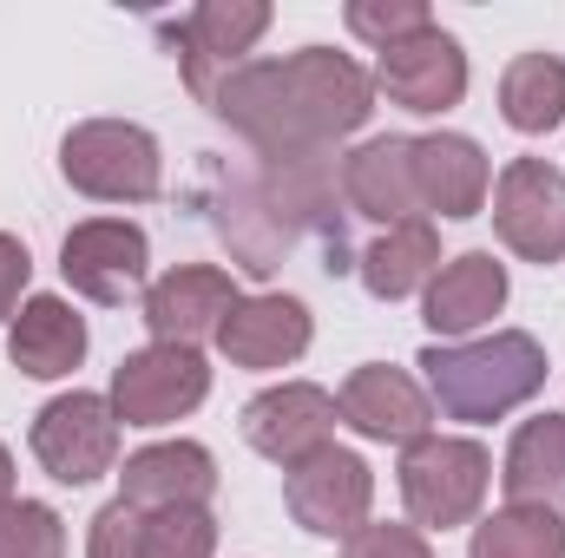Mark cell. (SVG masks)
Listing matches in <instances>:
<instances>
[{
  "mask_svg": "<svg viewBox=\"0 0 565 558\" xmlns=\"http://www.w3.org/2000/svg\"><path fill=\"white\" fill-rule=\"evenodd\" d=\"M60 277L73 282V296H86L99 309H119L151 277V244H145V230L132 217H86L60 244Z\"/></svg>",
  "mask_w": 565,
  "mask_h": 558,
  "instance_id": "30bf717a",
  "label": "cell"
},
{
  "mask_svg": "<svg viewBox=\"0 0 565 558\" xmlns=\"http://www.w3.org/2000/svg\"><path fill=\"white\" fill-rule=\"evenodd\" d=\"M335 420L342 415H335L329 388H316V382H277V388H264V395L244 401V440L289 473L296 460H309V453H322L335 440Z\"/></svg>",
  "mask_w": 565,
  "mask_h": 558,
  "instance_id": "5bb4252c",
  "label": "cell"
},
{
  "mask_svg": "<svg viewBox=\"0 0 565 558\" xmlns=\"http://www.w3.org/2000/svg\"><path fill=\"white\" fill-rule=\"evenodd\" d=\"M60 178L93 204H151L164 191V151L132 119H86L60 139Z\"/></svg>",
  "mask_w": 565,
  "mask_h": 558,
  "instance_id": "277c9868",
  "label": "cell"
},
{
  "mask_svg": "<svg viewBox=\"0 0 565 558\" xmlns=\"http://www.w3.org/2000/svg\"><path fill=\"white\" fill-rule=\"evenodd\" d=\"M402 506L415 519V533H447V526H473L493 486V453L473 433H422L402 447Z\"/></svg>",
  "mask_w": 565,
  "mask_h": 558,
  "instance_id": "3957f363",
  "label": "cell"
},
{
  "mask_svg": "<svg viewBox=\"0 0 565 558\" xmlns=\"http://www.w3.org/2000/svg\"><path fill=\"white\" fill-rule=\"evenodd\" d=\"M211 112L257 144V158H316L335 151L375 112V73L355 66L335 46H302L289 60H250L237 66Z\"/></svg>",
  "mask_w": 565,
  "mask_h": 558,
  "instance_id": "6da1fadb",
  "label": "cell"
},
{
  "mask_svg": "<svg viewBox=\"0 0 565 558\" xmlns=\"http://www.w3.org/2000/svg\"><path fill=\"white\" fill-rule=\"evenodd\" d=\"M487 191H493V158L480 151V139H467V132L415 139V197L427 217H447V224L480 217Z\"/></svg>",
  "mask_w": 565,
  "mask_h": 558,
  "instance_id": "ac0fdd59",
  "label": "cell"
},
{
  "mask_svg": "<svg viewBox=\"0 0 565 558\" xmlns=\"http://www.w3.org/2000/svg\"><path fill=\"white\" fill-rule=\"evenodd\" d=\"M342 204L369 224H408L422 217V197H415V139L388 132V139H369L342 158Z\"/></svg>",
  "mask_w": 565,
  "mask_h": 558,
  "instance_id": "d6986e66",
  "label": "cell"
},
{
  "mask_svg": "<svg viewBox=\"0 0 565 558\" xmlns=\"http://www.w3.org/2000/svg\"><path fill=\"white\" fill-rule=\"evenodd\" d=\"M335 415L342 427H355L362 440H382V447H408L434 433V401L408 368H388V362H362L342 395H335Z\"/></svg>",
  "mask_w": 565,
  "mask_h": 558,
  "instance_id": "2e32d148",
  "label": "cell"
},
{
  "mask_svg": "<svg viewBox=\"0 0 565 558\" xmlns=\"http://www.w3.org/2000/svg\"><path fill=\"white\" fill-rule=\"evenodd\" d=\"M500 486L513 506H546L565 519V415H533L513 427L507 460H500Z\"/></svg>",
  "mask_w": 565,
  "mask_h": 558,
  "instance_id": "44dd1931",
  "label": "cell"
},
{
  "mask_svg": "<svg viewBox=\"0 0 565 558\" xmlns=\"http://www.w3.org/2000/svg\"><path fill=\"white\" fill-rule=\"evenodd\" d=\"M0 558H66V526L40 500H7L0 506Z\"/></svg>",
  "mask_w": 565,
  "mask_h": 558,
  "instance_id": "484cf974",
  "label": "cell"
},
{
  "mask_svg": "<svg viewBox=\"0 0 565 558\" xmlns=\"http://www.w3.org/2000/svg\"><path fill=\"white\" fill-rule=\"evenodd\" d=\"M211 493H217V460L204 440H151L139 453H126V466H119V500L139 513L211 506Z\"/></svg>",
  "mask_w": 565,
  "mask_h": 558,
  "instance_id": "e0dca14e",
  "label": "cell"
},
{
  "mask_svg": "<svg viewBox=\"0 0 565 558\" xmlns=\"http://www.w3.org/2000/svg\"><path fill=\"white\" fill-rule=\"evenodd\" d=\"M342 558H434V546L415 526H362L342 539Z\"/></svg>",
  "mask_w": 565,
  "mask_h": 558,
  "instance_id": "f1b7e54d",
  "label": "cell"
},
{
  "mask_svg": "<svg viewBox=\"0 0 565 558\" xmlns=\"http://www.w3.org/2000/svg\"><path fill=\"white\" fill-rule=\"evenodd\" d=\"M493 230L520 264H559L565 257V171L546 158H513L493 178Z\"/></svg>",
  "mask_w": 565,
  "mask_h": 558,
  "instance_id": "9c48e42d",
  "label": "cell"
},
{
  "mask_svg": "<svg viewBox=\"0 0 565 558\" xmlns=\"http://www.w3.org/2000/svg\"><path fill=\"white\" fill-rule=\"evenodd\" d=\"M13 500V453H7V440H0V506Z\"/></svg>",
  "mask_w": 565,
  "mask_h": 558,
  "instance_id": "4dcf8cb0",
  "label": "cell"
},
{
  "mask_svg": "<svg viewBox=\"0 0 565 558\" xmlns=\"http://www.w3.org/2000/svg\"><path fill=\"white\" fill-rule=\"evenodd\" d=\"M282 506L302 533L316 539H349L369 526V506H375V473L355 447H322L309 460H296L282 473Z\"/></svg>",
  "mask_w": 565,
  "mask_h": 558,
  "instance_id": "ba28073f",
  "label": "cell"
},
{
  "mask_svg": "<svg viewBox=\"0 0 565 558\" xmlns=\"http://www.w3.org/2000/svg\"><path fill=\"white\" fill-rule=\"evenodd\" d=\"M270 0H198L184 20H171V46H178V66H184V86L198 106L217 99V86L250 66V46L270 33Z\"/></svg>",
  "mask_w": 565,
  "mask_h": 558,
  "instance_id": "5b68a950",
  "label": "cell"
},
{
  "mask_svg": "<svg viewBox=\"0 0 565 558\" xmlns=\"http://www.w3.org/2000/svg\"><path fill=\"white\" fill-rule=\"evenodd\" d=\"M26 282H33V257H26V244H20L13 230H0V322L20 315Z\"/></svg>",
  "mask_w": 565,
  "mask_h": 558,
  "instance_id": "f546056e",
  "label": "cell"
},
{
  "mask_svg": "<svg viewBox=\"0 0 565 558\" xmlns=\"http://www.w3.org/2000/svg\"><path fill=\"white\" fill-rule=\"evenodd\" d=\"M33 460L60 480V486H93L119 466V415L106 395L93 388H73V395H53L40 415H33Z\"/></svg>",
  "mask_w": 565,
  "mask_h": 558,
  "instance_id": "8992f818",
  "label": "cell"
},
{
  "mask_svg": "<svg viewBox=\"0 0 565 558\" xmlns=\"http://www.w3.org/2000/svg\"><path fill=\"white\" fill-rule=\"evenodd\" d=\"M342 26H349L362 46L382 53V46H395V40L434 26V13H427V0H349V7H342Z\"/></svg>",
  "mask_w": 565,
  "mask_h": 558,
  "instance_id": "4316f807",
  "label": "cell"
},
{
  "mask_svg": "<svg viewBox=\"0 0 565 558\" xmlns=\"http://www.w3.org/2000/svg\"><path fill=\"white\" fill-rule=\"evenodd\" d=\"M145 558H217V513L211 506L145 513Z\"/></svg>",
  "mask_w": 565,
  "mask_h": 558,
  "instance_id": "d4e9b609",
  "label": "cell"
},
{
  "mask_svg": "<svg viewBox=\"0 0 565 558\" xmlns=\"http://www.w3.org/2000/svg\"><path fill=\"white\" fill-rule=\"evenodd\" d=\"M467 558H565V519L546 506H500L473 519Z\"/></svg>",
  "mask_w": 565,
  "mask_h": 558,
  "instance_id": "cb8c5ba5",
  "label": "cell"
},
{
  "mask_svg": "<svg viewBox=\"0 0 565 558\" xmlns=\"http://www.w3.org/2000/svg\"><path fill=\"white\" fill-rule=\"evenodd\" d=\"M7 362L26 382H60L86 362V315L66 296H26L7 322Z\"/></svg>",
  "mask_w": 565,
  "mask_h": 558,
  "instance_id": "ffe728a7",
  "label": "cell"
},
{
  "mask_svg": "<svg viewBox=\"0 0 565 558\" xmlns=\"http://www.w3.org/2000/svg\"><path fill=\"white\" fill-rule=\"evenodd\" d=\"M375 93H388L402 112L415 119H440L467 99V53L447 26H422L395 46L375 53Z\"/></svg>",
  "mask_w": 565,
  "mask_h": 558,
  "instance_id": "8fae6325",
  "label": "cell"
},
{
  "mask_svg": "<svg viewBox=\"0 0 565 558\" xmlns=\"http://www.w3.org/2000/svg\"><path fill=\"white\" fill-rule=\"evenodd\" d=\"M500 119L526 139H546L565 126V60L559 53H520L500 73Z\"/></svg>",
  "mask_w": 565,
  "mask_h": 558,
  "instance_id": "603a6c76",
  "label": "cell"
},
{
  "mask_svg": "<svg viewBox=\"0 0 565 558\" xmlns=\"http://www.w3.org/2000/svg\"><path fill=\"white\" fill-rule=\"evenodd\" d=\"M211 395V362L204 348H171V342H151V348H132L119 368H113V415L119 427H171L191 408H204Z\"/></svg>",
  "mask_w": 565,
  "mask_h": 558,
  "instance_id": "52a82bcc",
  "label": "cell"
},
{
  "mask_svg": "<svg viewBox=\"0 0 565 558\" xmlns=\"http://www.w3.org/2000/svg\"><path fill=\"white\" fill-rule=\"evenodd\" d=\"M309 342H316V315L302 296H282V289L244 296L217 329V355L231 368H250V375H277L289 362H302Z\"/></svg>",
  "mask_w": 565,
  "mask_h": 558,
  "instance_id": "4fadbf2b",
  "label": "cell"
},
{
  "mask_svg": "<svg viewBox=\"0 0 565 558\" xmlns=\"http://www.w3.org/2000/svg\"><path fill=\"white\" fill-rule=\"evenodd\" d=\"M415 368H422L427 401L467 427L513 415L546 388V348L526 329H493L473 342H427Z\"/></svg>",
  "mask_w": 565,
  "mask_h": 558,
  "instance_id": "7a4b0ae2",
  "label": "cell"
},
{
  "mask_svg": "<svg viewBox=\"0 0 565 558\" xmlns=\"http://www.w3.org/2000/svg\"><path fill=\"white\" fill-rule=\"evenodd\" d=\"M244 302V289L231 282V270L217 264H178L158 282H145V329L151 342H171V348H204L217 342L224 315Z\"/></svg>",
  "mask_w": 565,
  "mask_h": 558,
  "instance_id": "7c38bea8",
  "label": "cell"
},
{
  "mask_svg": "<svg viewBox=\"0 0 565 558\" xmlns=\"http://www.w3.org/2000/svg\"><path fill=\"white\" fill-rule=\"evenodd\" d=\"M362 289L375 296V302H402V296H415L434 282L440 270V230H434V217H408V224H388L369 250H362Z\"/></svg>",
  "mask_w": 565,
  "mask_h": 558,
  "instance_id": "7402d4cb",
  "label": "cell"
},
{
  "mask_svg": "<svg viewBox=\"0 0 565 558\" xmlns=\"http://www.w3.org/2000/svg\"><path fill=\"white\" fill-rule=\"evenodd\" d=\"M507 296H513V282H507V264L493 250H460L422 289V322L434 342H473L507 309Z\"/></svg>",
  "mask_w": 565,
  "mask_h": 558,
  "instance_id": "9a60e30c",
  "label": "cell"
},
{
  "mask_svg": "<svg viewBox=\"0 0 565 558\" xmlns=\"http://www.w3.org/2000/svg\"><path fill=\"white\" fill-rule=\"evenodd\" d=\"M86 558H145V513L113 500L93 513V533H86Z\"/></svg>",
  "mask_w": 565,
  "mask_h": 558,
  "instance_id": "83f0119b",
  "label": "cell"
}]
</instances>
